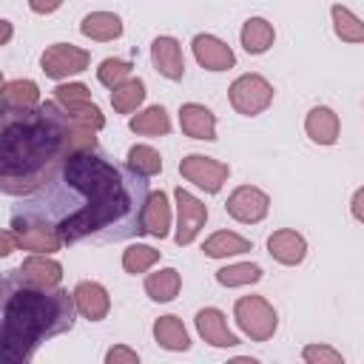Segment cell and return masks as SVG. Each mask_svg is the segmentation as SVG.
<instances>
[{"label":"cell","instance_id":"cell-36","mask_svg":"<svg viewBox=\"0 0 364 364\" xmlns=\"http://www.w3.org/2000/svg\"><path fill=\"white\" fill-rule=\"evenodd\" d=\"M105 361H108V364H136V361H139V355H136L134 350H128V347L117 344V347H111V350L105 353Z\"/></svg>","mask_w":364,"mask_h":364},{"label":"cell","instance_id":"cell-26","mask_svg":"<svg viewBox=\"0 0 364 364\" xmlns=\"http://www.w3.org/2000/svg\"><path fill=\"white\" fill-rule=\"evenodd\" d=\"M128 128L142 136H165V134H171V119L162 105H151V108L139 111L136 117H131Z\"/></svg>","mask_w":364,"mask_h":364},{"label":"cell","instance_id":"cell-33","mask_svg":"<svg viewBox=\"0 0 364 364\" xmlns=\"http://www.w3.org/2000/svg\"><path fill=\"white\" fill-rule=\"evenodd\" d=\"M65 108V114H68V119L71 122H77V125H85V128H94V131H100L102 125H105V117H102V111L88 100V102H74V105H63Z\"/></svg>","mask_w":364,"mask_h":364},{"label":"cell","instance_id":"cell-35","mask_svg":"<svg viewBox=\"0 0 364 364\" xmlns=\"http://www.w3.org/2000/svg\"><path fill=\"white\" fill-rule=\"evenodd\" d=\"M301 358H304L307 364H341V361H344L341 353L333 350V347H327V344H307V347L301 350Z\"/></svg>","mask_w":364,"mask_h":364},{"label":"cell","instance_id":"cell-20","mask_svg":"<svg viewBox=\"0 0 364 364\" xmlns=\"http://www.w3.org/2000/svg\"><path fill=\"white\" fill-rule=\"evenodd\" d=\"M80 31L97 43H108V40H117L122 34V20L114 11H91L82 17Z\"/></svg>","mask_w":364,"mask_h":364},{"label":"cell","instance_id":"cell-34","mask_svg":"<svg viewBox=\"0 0 364 364\" xmlns=\"http://www.w3.org/2000/svg\"><path fill=\"white\" fill-rule=\"evenodd\" d=\"M54 100L60 105H74V102H88L91 100V91L82 85V82H63L54 88Z\"/></svg>","mask_w":364,"mask_h":364},{"label":"cell","instance_id":"cell-37","mask_svg":"<svg viewBox=\"0 0 364 364\" xmlns=\"http://www.w3.org/2000/svg\"><path fill=\"white\" fill-rule=\"evenodd\" d=\"M17 247H20V245H17V236H14V230H0V259L11 256Z\"/></svg>","mask_w":364,"mask_h":364},{"label":"cell","instance_id":"cell-17","mask_svg":"<svg viewBox=\"0 0 364 364\" xmlns=\"http://www.w3.org/2000/svg\"><path fill=\"white\" fill-rule=\"evenodd\" d=\"M14 273H17L20 279H26L28 284H37V287H57L60 279H63L60 262L48 259L46 253H31Z\"/></svg>","mask_w":364,"mask_h":364},{"label":"cell","instance_id":"cell-21","mask_svg":"<svg viewBox=\"0 0 364 364\" xmlns=\"http://www.w3.org/2000/svg\"><path fill=\"white\" fill-rule=\"evenodd\" d=\"M154 338L159 347L165 350H173V353H182L191 347V338H188V330L182 324L179 316H159L154 321Z\"/></svg>","mask_w":364,"mask_h":364},{"label":"cell","instance_id":"cell-22","mask_svg":"<svg viewBox=\"0 0 364 364\" xmlns=\"http://www.w3.org/2000/svg\"><path fill=\"white\" fill-rule=\"evenodd\" d=\"M239 37H242V46H245L247 54H264L273 46L276 31L264 17H250V20H245Z\"/></svg>","mask_w":364,"mask_h":364},{"label":"cell","instance_id":"cell-11","mask_svg":"<svg viewBox=\"0 0 364 364\" xmlns=\"http://www.w3.org/2000/svg\"><path fill=\"white\" fill-rule=\"evenodd\" d=\"M193 57L208 71H225L236 65V54L228 43H222L213 34H196L193 37Z\"/></svg>","mask_w":364,"mask_h":364},{"label":"cell","instance_id":"cell-15","mask_svg":"<svg viewBox=\"0 0 364 364\" xmlns=\"http://www.w3.org/2000/svg\"><path fill=\"white\" fill-rule=\"evenodd\" d=\"M267 253L279 264H299L307 256V242H304L301 233H296L290 228H282V230H273L267 236Z\"/></svg>","mask_w":364,"mask_h":364},{"label":"cell","instance_id":"cell-28","mask_svg":"<svg viewBox=\"0 0 364 364\" xmlns=\"http://www.w3.org/2000/svg\"><path fill=\"white\" fill-rule=\"evenodd\" d=\"M330 14H333V28H336V34H338L344 43H364V23H361L347 6L336 3V6L330 9Z\"/></svg>","mask_w":364,"mask_h":364},{"label":"cell","instance_id":"cell-39","mask_svg":"<svg viewBox=\"0 0 364 364\" xmlns=\"http://www.w3.org/2000/svg\"><path fill=\"white\" fill-rule=\"evenodd\" d=\"M11 37H14V26H11L9 20H3V17H0V46H6Z\"/></svg>","mask_w":364,"mask_h":364},{"label":"cell","instance_id":"cell-23","mask_svg":"<svg viewBox=\"0 0 364 364\" xmlns=\"http://www.w3.org/2000/svg\"><path fill=\"white\" fill-rule=\"evenodd\" d=\"M179 287H182V279H179V270L173 267H162L145 276V293L151 301H173Z\"/></svg>","mask_w":364,"mask_h":364},{"label":"cell","instance_id":"cell-7","mask_svg":"<svg viewBox=\"0 0 364 364\" xmlns=\"http://www.w3.org/2000/svg\"><path fill=\"white\" fill-rule=\"evenodd\" d=\"M179 173L193 182L196 188H202L205 193H219L222 185L228 182L230 176V168L213 156H205V154H188L182 162H179Z\"/></svg>","mask_w":364,"mask_h":364},{"label":"cell","instance_id":"cell-31","mask_svg":"<svg viewBox=\"0 0 364 364\" xmlns=\"http://www.w3.org/2000/svg\"><path fill=\"white\" fill-rule=\"evenodd\" d=\"M159 262V250H154L151 245H131L125 253H122V267H125V273H145V270H151L154 264Z\"/></svg>","mask_w":364,"mask_h":364},{"label":"cell","instance_id":"cell-8","mask_svg":"<svg viewBox=\"0 0 364 364\" xmlns=\"http://www.w3.org/2000/svg\"><path fill=\"white\" fill-rule=\"evenodd\" d=\"M88 63H91V54L85 48L71 46V43H54L40 57L43 74L51 77V80H65L71 74H80V71L88 68Z\"/></svg>","mask_w":364,"mask_h":364},{"label":"cell","instance_id":"cell-5","mask_svg":"<svg viewBox=\"0 0 364 364\" xmlns=\"http://www.w3.org/2000/svg\"><path fill=\"white\" fill-rule=\"evenodd\" d=\"M228 97L242 117H256L273 102V85L262 74H242L230 82Z\"/></svg>","mask_w":364,"mask_h":364},{"label":"cell","instance_id":"cell-16","mask_svg":"<svg viewBox=\"0 0 364 364\" xmlns=\"http://www.w3.org/2000/svg\"><path fill=\"white\" fill-rule=\"evenodd\" d=\"M179 125L182 134H188L191 139H216V117L210 108L199 105V102H185L179 108Z\"/></svg>","mask_w":364,"mask_h":364},{"label":"cell","instance_id":"cell-25","mask_svg":"<svg viewBox=\"0 0 364 364\" xmlns=\"http://www.w3.org/2000/svg\"><path fill=\"white\" fill-rule=\"evenodd\" d=\"M0 105L6 108H37L40 105V88L34 80H11L0 91Z\"/></svg>","mask_w":364,"mask_h":364},{"label":"cell","instance_id":"cell-2","mask_svg":"<svg viewBox=\"0 0 364 364\" xmlns=\"http://www.w3.org/2000/svg\"><path fill=\"white\" fill-rule=\"evenodd\" d=\"M68 122L57 100L37 108L0 105V193L31 196L57 176Z\"/></svg>","mask_w":364,"mask_h":364},{"label":"cell","instance_id":"cell-13","mask_svg":"<svg viewBox=\"0 0 364 364\" xmlns=\"http://www.w3.org/2000/svg\"><path fill=\"white\" fill-rule=\"evenodd\" d=\"M74 307L88 321H102L111 310V296L100 282H80L74 287Z\"/></svg>","mask_w":364,"mask_h":364},{"label":"cell","instance_id":"cell-14","mask_svg":"<svg viewBox=\"0 0 364 364\" xmlns=\"http://www.w3.org/2000/svg\"><path fill=\"white\" fill-rule=\"evenodd\" d=\"M151 63L165 80H182L185 77V57L182 46L173 37H156L151 43Z\"/></svg>","mask_w":364,"mask_h":364},{"label":"cell","instance_id":"cell-12","mask_svg":"<svg viewBox=\"0 0 364 364\" xmlns=\"http://www.w3.org/2000/svg\"><path fill=\"white\" fill-rule=\"evenodd\" d=\"M139 225H142V233H148L154 239L168 236V230H171V205H168L165 191H148V196L142 202Z\"/></svg>","mask_w":364,"mask_h":364},{"label":"cell","instance_id":"cell-4","mask_svg":"<svg viewBox=\"0 0 364 364\" xmlns=\"http://www.w3.org/2000/svg\"><path fill=\"white\" fill-rule=\"evenodd\" d=\"M233 318H236L239 330L245 336H250V341H267L279 327V316H276L273 304L264 296H242V299H236Z\"/></svg>","mask_w":364,"mask_h":364},{"label":"cell","instance_id":"cell-9","mask_svg":"<svg viewBox=\"0 0 364 364\" xmlns=\"http://www.w3.org/2000/svg\"><path fill=\"white\" fill-rule=\"evenodd\" d=\"M173 199H176V236L173 239L182 247V245H191L199 236L202 225L208 222V205L185 188H176Z\"/></svg>","mask_w":364,"mask_h":364},{"label":"cell","instance_id":"cell-41","mask_svg":"<svg viewBox=\"0 0 364 364\" xmlns=\"http://www.w3.org/2000/svg\"><path fill=\"white\" fill-rule=\"evenodd\" d=\"M3 85H6V82H3V74H0V91H3Z\"/></svg>","mask_w":364,"mask_h":364},{"label":"cell","instance_id":"cell-6","mask_svg":"<svg viewBox=\"0 0 364 364\" xmlns=\"http://www.w3.org/2000/svg\"><path fill=\"white\" fill-rule=\"evenodd\" d=\"M11 230L17 236V245L23 250H31V253H54L63 247V239L57 233V228L46 219H37V216H23V213H14L11 216Z\"/></svg>","mask_w":364,"mask_h":364},{"label":"cell","instance_id":"cell-24","mask_svg":"<svg viewBox=\"0 0 364 364\" xmlns=\"http://www.w3.org/2000/svg\"><path fill=\"white\" fill-rule=\"evenodd\" d=\"M247 250H250V242L230 230H216L202 245V253L208 259H225V256H236V253H247Z\"/></svg>","mask_w":364,"mask_h":364},{"label":"cell","instance_id":"cell-29","mask_svg":"<svg viewBox=\"0 0 364 364\" xmlns=\"http://www.w3.org/2000/svg\"><path fill=\"white\" fill-rule=\"evenodd\" d=\"M128 168L134 171V173H139V176H156L159 171H162V156H159V151L156 148H151V145H134L131 151H128Z\"/></svg>","mask_w":364,"mask_h":364},{"label":"cell","instance_id":"cell-19","mask_svg":"<svg viewBox=\"0 0 364 364\" xmlns=\"http://www.w3.org/2000/svg\"><path fill=\"white\" fill-rule=\"evenodd\" d=\"M338 128H341L338 125V114L333 108H327V105H316L304 119L307 136L313 142H318V145H333L338 139Z\"/></svg>","mask_w":364,"mask_h":364},{"label":"cell","instance_id":"cell-32","mask_svg":"<svg viewBox=\"0 0 364 364\" xmlns=\"http://www.w3.org/2000/svg\"><path fill=\"white\" fill-rule=\"evenodd\" d=\"M131 63L128 60H117V57H108V60H102L100 63V68H97V80L105 85V88H114V85H119V82H125L128 77H131Z\"/></svg>","mask_w":364,"mask_h":364},{"label":"cell","instance_id":"cell-40","mask_svg":"<svg viewBox=\"0 0 364 364\" xmlns=\"http://www.w3.org/2000/svg\"><path fill=\"white\" fill-rule=\"evenodd\" d=\"M361 196H364V191H355V196H353V213H355V219H361Z\"/></svg>","mask_w":364,"mask_h":364},{"label":"cell","instance_id":"cell-10","mask_svg":"<svg viewBox=\"0 0 364 364\" xmlns=\"http://www.w3.org/2000/svg\"><path fill=\"white\" fill-rule=\"evenodd\" d=\"M225 210L228 216H233L236 222H245V225H253V222H262L270 210V196L253 185H239L228 202H225Z\"/></svg>","mask_w":364,"mask_h":364},{"label":"cell","instance_id":"cell-38","mask_svg":"<svg viewBox=\"0 0 364 364\" xmlns=\"http://www.w3.org/2000/svg\"><path fill=\"white\" fill-rule=\"evenodd\" d=\"M63 6V0H28V9L34 11V14H51V11H57Z\"/></svg>","mask_w":364,"mask_h":364},{"label":"cell","instance_id":"cell-30","mask_svg":"<svg viewBox=\"0 0 364 364\" xmlns=\"http://www.w3.org/2000/svg\"><path fill=\"white\" fill-rule=\"evenodd\" d=\"M262 279V267L250 264V262H239V264H228L222 270H216V282L222 287H242V284H253Z\"/></svg>","mask_w":364,"mask_h":364},{"label":"cell","instance_id":"cell-18","mask_svg":"<svg viewBox=\"0 0 364 364\" xmlns=\"http://www.w3.org/2000/svg\"><path fill=\"white\" fill-rule=\"evenodd\" d=\"M196 330L210 347H236L239 344V338L228 330L225 313L216 310V307H205V310L196 313Z\"/></svg>","mask_w":364,"mask_h":364},{"label":"cell","instance_id":"cell-1","mask_svg":"<svg viewBox=\"0 0 364 364\" xmlns=\"http://www.w3.org/2000/svg\"><path fill=\"white\" fill-rule=\"evenodd\" d=\"M54 182L82 196V205L63 213L54 225L63 245H74L82 239L119 242L142 233L139 216L148 196L145 176L108 162L97 154V148L63 156Z\"/></svg>","mask_w":364,"mask_h":364},{"label":"cell","instance_id":"cell-3","mask_svg":"<svg viewBox=\"0 0 364 364\" xmlns=\"http://www.w3.org/2000/svg\"><path fill=\"white\" fill-rule=\"evenodd\" d=\"M74 296L57 287H37L14 270L0 279V364H26L46 338L74 327Z\"/></svg>","mask_w":364,"mask_h":364},{"label":"cell","instance_id":"cell-27","mask_svg":"<svg viewBox=\"0 0 364 364\" xmlns=\"http://www.w3.org/2000/svg\"><path fill=\"white\" fill-rule=\"evenodd\" d=\"M145 102V82L139 77H128L125 82L111 88V105L117 114H131Z\"/></svg>","mask_w":364,"mask_h":364}]
</instances>
